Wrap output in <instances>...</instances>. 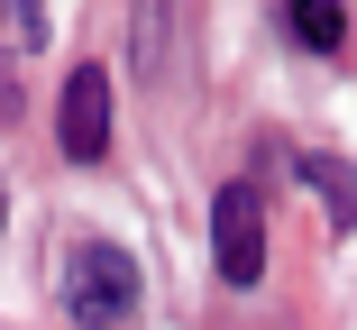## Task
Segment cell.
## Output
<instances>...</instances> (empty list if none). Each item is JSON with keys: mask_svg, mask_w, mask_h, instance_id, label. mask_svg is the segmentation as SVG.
Here are the masks:
<instances>
[{"mask_svg": "<svg viewBox=\"0 0 357 330\" xmlns=\"http://www.w3.org/2000/svg\"><path fill=\"white\" fill-rule=\"evenodd\" d=\"M64 312H74L83 330H119L137 312L128 248H110V239H74V248H64Z\"/></svg>", "mask_w": 357, "mask_h": 330, "instance_id": "1", "label": "cell"}, {"mask_svg": "<svg viewBox=\"0 0 357 330\" xmlns=\"http://www.w3.org/2000/svg\"><path fill=\"white\" fill-rule=\"evenodd\" d=\"M211 257H220L229 285L266 276V202H257V183H220V202H211Z\"/></svg>", "mask_w": 357, "mask_h": 330, "instance_id": "2", "label": "cell"}, {"mask_svg": "<svg viewBox=\"0 0 357 330\" xmlns=\"http://www.w3.org/2000/svg\"><path fill=\"white\" fill-rule=\"evenodd\" d=\"M64 156L74 165L110 156V74L101 64H74V74H64Z\"/></svg>", "mask_w": 357, "mask_h": 330, "instance_id": "3", "label": "cell"}, {"mask_svg": "<svg viewBox=\"0 0 357 330\" xmlns=\"http://www.w3.org/2000/svg\"><path fill=\"white\" fill-rule=\"evenodd\" d=\"M284 19H294V37H303L312 55H330V46L348 37V19H339V0H284Z\"/></svg>", "mask_w": 357, "mask_h": 330, "instance_id": "4", "label": "cell"}, {"mask_svg": "<svg viewBox=\"0 0 357 330\" xmlns=\"http://www.w3.org/2000/svg\"><path fill=\"white\" fill-rule=\"evenodd\" d=\"M303 174L321 183V202H330V220L348 230V220H357V174H348L339 156H303Z\"/></svg>", "mask_w": 357, "mask_h": 330, "instance_id": "5", "label": "cell"}, {"mask_svg": "<svg viewBox=\"0 0 357 330\" xmlns=\"http://www.w3.org/2000/svg\"><path fill=\"white\" fill-rule=\"evenodd\" d=\"M0 119H19V101H10V83H0Z\"/></svg>", "mask_w": 357, "mask_h": 330, "instance_id": "6", "label": "cell"}, {"mask_svg": "<svg viewBox=\"0 0 357 330\" xmlns=\"http://www.w3.org/2000/svg\"><path fill=\"white\" fill-rule=\"evenodd\" d=\"M0 220H10V202H0Z\"/></svg>", "mask_w": 357, "mask_h": 330, "instance_id": "7", "label": "cell"}]
</instances>
